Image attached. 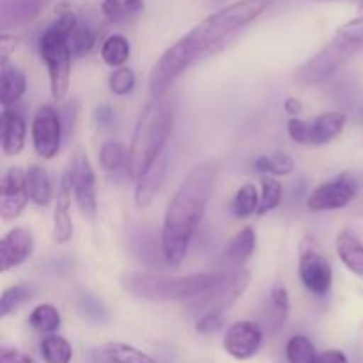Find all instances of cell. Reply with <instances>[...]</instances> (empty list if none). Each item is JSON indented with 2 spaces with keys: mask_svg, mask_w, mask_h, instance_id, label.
I'll list each match as a JSON object with an SVG mask.
<instances>
[{
  "mask_svg": "<svg viewBox=\"0 0 363 363\" xmlns=\"http://www.w3.org/2000/svg\"><path fill=\"white\" fill-rule=\"evenodd\" d=\"M30 298L32 287H28L27 284H14V286L4 289L2 298H0V319H6Z\"/></svg>",
  "mask_w": 363,
  "mask_h": 363,
  "instance_id": "d6a6232c",
  "label": "cell"
},
{
  "mask_svg": "<svg viewBox=\"0 0 363 363\" xmlns=\"http://www.w3.org/2000/svg\"><path fill=\"white\" fill-rule=\"evenodd\" d=\"M39 55L46 64L50 78V94L55 101H62L71 84V46L69 38L55 25H50L39 38Z\"/></svg>",
  "mask_w": 363,
  "mask_h": 363,
  "instance_id": "5b68a950",
  "label": "cell"
},
{
  "mask_svg": "<svg viewBox=\"0 0 363 363\" xmlns=\"http://www.w3.org/2000/svg\"><path fill=\"white\" fill-rule=\"evenodd\" d=\"M254 167L262 176L282 177L293 172L294 160L287 152H273V155H261L255 158Z\"/></svg>",
  "mask_w": 363,
  "mask_h": 363,
  "instance_id": "4316f807",
  "label": "cell"
},
{
  "mask_svg": "<svg viewBox=\"0 0 363 363\" xmlns=\"http://www.w3.org/2000/svg\"><path fill=\"white\" fill-rule=\"evenodd\" d=\"M259 204H261V194H259L257 186L247 183L238 188L230 209H233V215L236 218H248L252 215H257Z\"/></svg>",
  "mask_w": 363,
  "mask_h": 363,
  "instance_id": "83f0119b",
  "label": "cell"
},
{
  "mask_svg": "<svg viewBox=\"0 0 363 363\" xmlns=\"http://www.w3.org/2000/svg\"><path fill=\"white\" fill-rule=\"evenodd\" d=\"M284 188L277 177L262 176L261 177V204H259L257 215H266V213L273 211L282 202Z\"/></svg>",
  "mask_w": 363,
  "mask_h": 363,
  "instance_id": "e575fe53",
  "label": "cell"
},
{
  "mask_svg": "<svg viewBox=\"0 0 363 363\" xmlns=\"http://www.w3.org/2000/svg\"><path fill=\"white\" fill-rule=\"evenodd\" d=\"M287 135L296 144L311 147V121L300 119V117L289 119L287 121Z\"/></svg>",
  "mask_w": 363,
  "mask_h": 363,
  "instance_id": "74e56055",
  "label": "cell"
},
{
  "mask_svg": "<svg viewBox=\"0 0 363 363\" xmlns=\"http://www.w3.org/2000/svg\"><path fill=\"white\" fill-rule=\"evenodd\" d=\"M99 165L106 172H117L126 169L128 165V149L119 140H106L99 149Z\"/></svg>",
  "mask_w": 363,
  "mask_h": 363,
  "instance_id": "f546056e",
  "label": "cell"
},
{
  "mask_svg": "<svg viewBox=\"0 0 363 363\" xmlns=\"http://www.w3.org/2000/svg\"><path fill=\"white\" fill-rule=\"evenodd\" d=\"M284 110H286V113H289L291 119H293V117H298L303 112V103L298 98H294V96H289V98L284 101Z\"/></svg>",
  "mask_w": 363,
  "mask_h": 363,
  "instance_id": "ee69618b",
  "label": "cell"
},
{
  "mask_svg": "<svg viewBox=\"0 0 363 363\" xmlns=\"http://www.w3.org/2000/svg\"><path fill=\"white\" fill-rule=\"evenodd\" d=\"M225 323V314H204L201 318H197L195 323V332L201 333V335H211L216 333Z\"/></svg>",
  "mask_w": 363,
  "mask_h": 363,
  "instance_id": "f35d334b",
  "label": "cell"
},
{
  "mask_svg": "<svg viewBox=\"0 0 363 363\" xmlns=\"http://www.w3.org/2000/svg\"><path fill=\"white\" fill-rule=\"evenodd\" d=\"M318 363H350V358L340 350H328L319 353Z\"/></svg>",
  "mask_w": 363,
  "mask_h": 363,
  "instance_id": "7bdbcfd3",
  "label": "cell"
},
{
  "mask_svg": "<svg viewBox=\"0 0 363 363\" xmlns=\"http://www.w3.org/2000/svg\"><path fill=\"white\" fill-rule=\"evenodd\" d=\"M262 342H264V332H262L261 325L243 319V321L233 323L227 328L222 346L223 351L234 360L247 362L257 357Z\"/></svg>",
  "mask_w": 363,
  "mask_h": 363,
  "instance_id": "8fae6325",
  "label": "cell"
},
{
  "mask_svg": "<svg viewBox=\"0 0 363 363\" xmlns=\"http://www.w3.org/2000/svg\"><path fill=\"white\" fill-rule=\"evenodd\" d=\"M130 41L121 34L108 35V38L101 43V50H99V55H101L103 62H105L106 66L113 67V69L126 66L128 59H130Z\"/></svg>",
  "mask_w": 363,
  "mask_h": 363,
  "instance_id": "cb8c5ba5",
  "label": "cell"
},
{
  "mask_svg": "<svg viewBox=\"0 0 363 363\" xmlns=\"http://www.w3.org/2000/svg\"><path fill=\"white\" fill-rule=\"evenodd\" d=\"M358 9H360L363 13V0H358Z\"/></svg>",
  "mask_w": 363,
  "mask_h": 363,
  "instance_id": "bcb514c9",
  "label": "cell"
},
{
  "mask_svg": "<svg viewBox=\"0 0 363 363\" xmlns=\"http://www.w3.org/2000/svg\"><path fill=\"white\" fill-rule=\"evenodd\" d=\"M269 6L272 0H238L199 21L188 34L167 48L152 66L149 74V92L152 98L165 96L184 71L250 27Z\"/></svg>",
  "mask_w": 363,
  "mask_h": 363,
  "instance_id": "6da1fadb",
  "label": "cell"
},
{
  "mask_svg": "<svg viewBox=\"0 0 363 363\" xmlns=\"http://www.w3.org/2000/svg\"><path fill=\"white\" fill-rule=\"evenodd\" d=\"M135 84H137V77H135L133 69L128 66L117 67L110 73L108 77V89L113 96H128L135 89Z\"/></svg>",
  "mask_w": 363,
  "mask_h": 363,
  "instance_id": "d590c367",
  "label": "cell"
},
{
  "mask_svg": "<svg viewBox=\"0 0 363 363\" xmlns=\"http://www.w3.org/2000/svg\"><path fill=\"white\" fill-rule=\"evenodd\" d=\"M25 170L20 167H11L0 179V216L4 222H13L28 204Z\"/></svg>",
  "mask_w": 363,
  "mask_h": 363,
  "instance_id": "4fadbf2b",
  "label": "cell"
},
{
  "mask_svg": "<svg viewBox=\"0 0 363 363\" xmlns=\"http://www.w3.org/2000/svg\"><path fill=\"white\" fill-rule=\"evenodd\" d=\"M34 252V236L27 227H13L0 240V272L7 273L23 264Z\"/></svg>",
  "mask_w": 363,
  "mask_h": 363,
  "instance_id": "5bb4252c",
  "label": "cell"
},
{
  "mask_svg": "<svg viewBox=\"0 0 363 363\" xmlns=\"http://www.w3.org/2000/svg\"><path fill=\"white\" fill-rule=\"evenodd\" d=\"M41 358L45 363H71L73 360V346L62 335H46L39 344Z\"/></svg>",
  "mask_w": 363,
  "mask_h": 363,
  "instance_id": "484cf974",
  "label": "cell"
},
{
  "mask_svg": "<svg viewBox=\"0 0 363 363\" xmlns=\"http://www.w3.org/2000/svg\"><path fill=\"white\" fill-rule=\"evenodd\" d=\"M62 116L52 105H43L35 110L30 126V137L34 151L43 160H53L62 144Z\"/></svg>",
  "mask_w": 363,
  "mask_h": 363,
  "instance_id": "9c48e42d",
  "label": "cell"
},
{
  "mask_svg": "<svg viewBox=\"0 0 363 363\" xmlns=\"http://www.w3.org/2000/svg\"><path fill=\"white\" fill-rule=\"evenodd\" d=\"M347 124L344 112H325L311 121V147H319L335 140Z\"/></svg>",
  "mask_w": 363,
  "mask_h": 363,
  "instance_id": "d6986e66",
  "label": "cell"
},
{
  "mask_svg": "<svg viewBox=\"0 0 363 363\" xmlns=\"http://www.w3.org/2000/svg\"><path fill=\"white\" fill-rule=\"evenodd\" d=\"M103 353L112 363H156L145 351L124 342H108Z\"/></svg>",
  "mask_w": 363,
  "mask_h": 363,
  "instance_id": "f1b7e54d",
  "label": "cell"
},
{
  "mask_svg": "<svg viewBox=\"0 0 363 363\" xmlns=\"http://www.w3.org/2000/svg\"><path fill=\"white\" fill-rule=\"evenodd\" d=\"M216 167L201 162L186 174L169 201L162 227V254L169 266L177 268L186 259L188 247L201 225L215 190Z\"/></svg>",
  "mask_w": 363,
  "mask_h": 363,
  "instance_id": "7a4b0ae2",
  "label": "cell"
},
{
  "mask_svg": "<svg viewBox=\"0 0 363 363\" xmlns=\"http://www.w3.org/2000/svg\"><path fill=\"white\" fill-rule=\"evenodd\" d=\"M250 286V272L245 268L227 269L225 279L206 293L199 294L194 300L186 301L184 308L194 318L204 314H225L238 300L243 298Z\"/></svg>",
  "mask_w": 363,
  "mask_h": 363,
  "instance_id": "8992f818",
  "label": "cell"
},
{
  "mask_svg": "<svg viewBox=\"0 0 363 363\" xmlns=\"http://www.w3.org/2000/svg\"><path fill=\"white\" fill-rule=\"evenodd\" d=\"M332 43L339 46L346 55L353 57L363 50V14L340 25L333 34Z\"/></svg>",
  "mask_w": 363,
  "mask_h": 363,
  "instance_id": "603a6c76",
  "label": "cell"
},
{
  "mask_svg": "<svg viewBox=\"0 0 363 363\" xmlns=\"http://www.w3.org/2000/svg\"><path fill=\"white\" fill-rule=\"evenodd\" d=\"M167 169H169V152H163L158 158V162L137 181L135 186V206L138 209H144L152 204L156 195L162 190L163 183H165Z\"/></svg>",
  "mask_w": 363,
  "mask_h": 363,
  "instance_id": "e0dca14e",
  "label": "cell"
},
{
  "mask_svg": "<svg viewBox=\"0 0 363 363\" xmlns=\"http://www.w3.org/2000/svg\"><path fill=\"white\" fill-rule=\"evenodd\" d=\"M289 293H287L286 286L277 284V286H273L272 291H269V321L273 323V326L284 325L287 315H289Z\"/></svg>",
  "mask_w": 363,
  "mask_h": 363,
  "instance_id": "836d02e7",
  "label": "cell"
},
{
  "mask_svg": "<svg viewBox=\"0 0 363 363\" xmlns=\"http://www.w3.org/2000/svg\"><path fill=\"white\" fill-rule=\"evenodd\" d=\"M0 363H34V360L28 354L13 350V347H2L0 350Z\"/></svg>",
  "mask_w": 363,
  "mask_h": 363,
  "instance_id": "60d3db41",
  "label": "cell"
},
{
  "mask_svg": "<svg viewBox=\"0 0 363 363\" xmlns=\"http://www.w3.org/2000/svg\"><path fill=\"white\" fill-rule=\"evenodd\" d=\"M174 130V106L165 96L152 98L142 108L135 124L133 137L128 147L126 174L130 179L138 181L165 152Z\"/></svg>",
  "mask_w": 363,
  "mask_h": 363,
  "instance_id": "3957f363",
  "label": "cell"
},
{
  "mask_svg": "<svg viewBox=\"0 0 363 363\" xmlns=\"http://www.w3.org/2000/svg\"><path fill=\"white\" fill-rule=\"evenodd\" d=\"M67 176L71 179L73 197L78 209L87 220L94 222L98 216V195H96V172L89 160L87 152L78 147L73 152L67 167Z\"/></svg>",
  "mask_w": 363,
  "mask_h": 363,
  "instance_id": "ba28073f",
  "label": "cell"
},
{
  "mask_svg": "<svg viewBox=\"0 0 363 363\" xmlns=\"http://www.w3.org/2000/svg\"><path fill=\"white\" fill-rule=\"evenodd\" d=\"M96 43V34L87 23H78L77 30L73 32V35L69 38V46L73 57H85L91 53V50L94 48Z\"/></svg>",
  "mask_w": 363,
  "mask_h": 363,
  "instance_id": "8d00e7d4",
  "label": "cell"
},
{
  "mask_svg": "<svg viewBox=\"0 0 363 363\" xmlns=\"http://www.w3.org/2000/svg\"><path fill=\"white\" fill-rule=\"evenodd\" d=\"M354 197H357V184L347 176H339L314 188L307 197V208L312 213L335 211L350 206Z\"/></svg>",
  "mask_w": 363,
  "mask_h": 363,
  "instance_id": "7c38bea8",
  "label": "cell"
},
{
  "mask_svg": "<svg viewBox=\"0 0 363 363\" xmlns=\"http://www.w3.org/2000/svg\"><path fill=\"white\" fill-rule=\"evenodd\" d=\"M350 59L351 57L346 55L339 46L330 43L325 48L319 50L314 57H311L301 66H298L296 71H294V78L303 87L319 85L328 80L332 74H335Z\"/></svg>",
  "mask_w": 363,
  "mask_h": 363,
  "instance_id": "30bf717a",
  "label": "cell"
},
{
  "mask_svg": "<svg viewBox=\"0 0 363 363\" xmlns=\"http://www.w3.org/2000/svg\"><path fill=\"white\" fill-rule=\"evenodd\" d=\"M227 269L191 273L186 277H169L162 273L128 272L121 277V286L126 293L147 301H186L206 293L222 282Z\"/></svg>",
  "mask_w": 363,
  "mask_h": 363,
  "instance_id": "277c9868",
  "label": "cell"
},
{
  "mask_svg": "<svg viewBox=\"0 0 363 363\" xmlns=\"http://www.w3.org/2000/svg\"><path fill=\"white\" fill-rule=\"evenodd\" d=\"M60 312L55 305L52 303H39L28 314V325L39 333H45V335H53L57 330L60 328Z\"/></svg>",
  "mask_w": 363,
  "mask_h": 363,
  "instance_id": "d4e9b609",
  "label": "cell"
},
{
  "mask_svg": "<svg viewBox=\"0 0 363 363\" xmlns=\"http://www.w3.org/2000/svg\"><path fill=\"white\" fill-rule=\"evenodd\" d=\"M144 7V0H103L101 13L113 23L133 18Z\"/></svg>",
  "mask_w": 363,
  "mask_h": 363,
  "instance_id": "1f68e13d",
  "label": "cell"
},
{
  "mask_svg": "<svg viewBox=\"0 0 363 363\" xmlns=\"http://www.w3.org/2000/svg\"><path fill=\"white\" fill-rule=\"evenodd\" d=\"M25 183H27V194L30 202L35 206L46 208L53 199L52 181L48 172L41 165H32L25 170Z\"/></svg>",
  "mask_w": 363,
  "mask_h": 363,
  "instance_id": "7402d4cb",
  "label": "cell"
},
{
  "mask_svg": "<svg viewBox=\"0 0 363 363\" xmlns=\"http://www.w3.org/2000/svg\"><path fill=\"white\" fill-rule=\"evenodd\" d=\"M286 358L289 363H318L319 353L307 335H293L286 344Z\"/></svg>",
  "mask_w": 363,
  "mask_h": 363,
  "instance_id": "4dcf8cb0",
  "label": "cell"
},
{
  "mask_svg": "<svg viewBox=\"0 0 363 363\" xmlns=\"http://www.w3.org/2000/svg\"><path fill=\"white\" fill-rule=\"evenodd\" d=\"M0 103L4 108L16 105L27 92V77L14 64L0 67Z\"/></svg>",
  "mask_w": 363,
  "mask_h": 363,
  "instance_id": "44dd1931",
  "label": "cell"
},
{
  "mask_svg": "<svg viewBox=\"0 0 363 363\" xmlns=\"http://www.w3.org/2000/svg\"><path fill=\"white\" fill-rule=\"evenodd\" d=\"M71 179L67 172H64L62 179H60L59 194H57L55 209H53V227H52V240L57 245H66L69 243L73 238L74 227L73 220H71Z\"/></svg>",
  "mask_w": 363,
  "mask_h": 363,
  "instance_id": "9a60e30c",
  "label": "cell"
},
{
  "mask_svg": "<svg viewBox=\"0 0 363 363\" xmlns=\"http://www.w3.org/2000/svg\"><path fill=\"white\" fill-rule=\"evenodd\" d=\"M96 121H98L99 126L110 128L116 123V110L108 105H101L96 110Z\"/></svg>",
  "mask_w": 363,
  "mask_h": 363,
  "instance_id": "b9f144b4",
  "label": "cell"
},
{
  "mask_svg": "<svg viewBox=\"0 0 363 363\" xmlns=\"http://www.w3.org/2000/svg\"><path fill=\"white\" fill-rule=\"evenodd\" d=\"M27 142V123L16 110L4 108L0 116V147L6 156H18Z\"/></svg>",
  "mask_w": 363,
  "mask_h": 363,
  "instance_id": "2e32d148",
  "label": "cell"
},
{
  "mask_svg": "<svg viewBox=\"0 0 363 363\" xmlns=\"http://www.w3.org/2000/svg\"><path fill=\"white\" fill-rule=\"evenodd\" d=\"M335 252L347 272L363 279V243L351 229H344L335 238Z\"/></svg>",
  "mask_w": 363,
  "mask_h": 363,
  "instance_id": "ac0fdd59",
  "label": "cell"
},
{
  "mask_svg": "<svg viewBox=\"0 0 363 363\" xmlns=\"http://www.w3.org/2000/svg\"><path fill=\"white\" fill-rule=\"evenodd\" d=\"M298 275L305 289L314 296H326L333 286V268L314 238H305L300 247Z\"/></svg>",
  "mask_w": 363,
  "mask_h": 363,
  "instance_id": "52a82bcc",
  "label": "cell"
},
{
  "mask_svg": "<svg viewBox=\"0 0 363 363\" xmlns=\"http://www.w3.org/2000/svg\"><path fill=\"white\" fill-rule=\"evenodd\" d=\"M255 247H257V234L252 227H245L227 243L223 250V261L230 266V269L243 268L254 255Z\"/></svg>",
  "mask_w": 363,
  "mask_h": 363,
  "instance_id": "ffe728a7",
  "label": "cell"
},
{
  "mask_svg": "<svg viewBox=\"0 0 363 363\" xmlns=\"http://www.w3.org/2000/svg\"><path fill=\"white\" fill-rule=\"evenodd\" d=\"M20 43H21L20 35L2 34V38H0V67L9 64V57L13 55L14 50L20 46Z\"/></svg>",
  "mask_w": 363,
  "mask_h": 363,
  "instance_id": "ab89813d",
  "label": "cell"
},
{
  "mask_svg": "<svg viewBox=\"0 0 363 363\" xmlns=\"http://www.w3.org/2000/svg\"><path fill=\"white\" fill-rule=\"evenodd\" d=\"M307 2H333V0H307Z\"/></svg>",
  "mask_w": 363,
  "mask_h": 363,
  "instance_id": "f6af8a7d",
  "label": "cell"
},
{
  "mask_svg": "<svg viewBox=\"0 0 363 363\" xmlns=\"http://www.w3.org/2000/svg\"><path fill=\"white\" fill-rule=\"evenodd\" d=\"M362 113H363V110H362Z\"/></svg>",
  "mask_w": 363,
  "mask_h": 363,
  "instance_id": "7dc6e473",
  "label": "cell"
}]
</instances>
